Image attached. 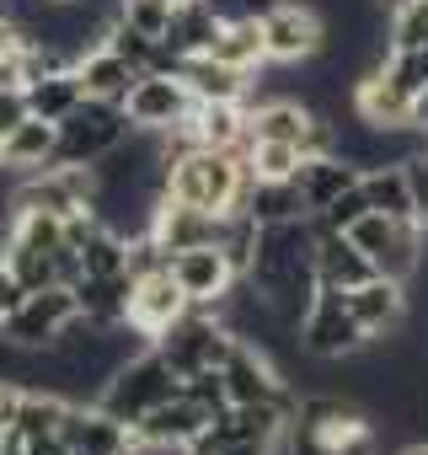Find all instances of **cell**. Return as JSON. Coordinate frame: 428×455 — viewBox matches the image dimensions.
Returning a JSON list of instances; mask_svg holds the SVG:
<instances>
[{
	"instance_id": "6da1fadb",
	"label": "cell",
	"mask_w": 428,
	"mask_h": 455,
	"mask_svg": "<svg viewBox=\"0 0 428 455\" xmlns=\"http://www.w3.org/2000/svg\"><path fill=\"white\" fill-rule=\"evenodd\" d=\"M247 284L268 300V311L300 332L311 300H316V220H284V225H258Z\"/></svg>"
},
{
	"instance_id": "7a4b0ae2",
	"label": "cell",
	"mask_w": 428,
	"mask_h": 455,
	"mask_svg": "<svg viewBox=\"0 0 428 455\" xmlns=\"http://www.w3.org/2000/svg\"><path fill=\"white\" fill-rule=\"evenodd\" d=\"M252 166L247 150H214V145H193L166 166V198L193 204L203 214H242L247 193H252Z\"/></svg>"
},
{
	"instance_id": "3957f363",
	"label": "cell",
	"mask_w": 428,
	"mask_h": 455,
	"mask_svg": "<svg viewBox=\"0 0 428 455\" xmlns=\"http://www.w3.org/2000/svg\"><path fill=\"white\" fill-rule=\"evenodd\" d=\"M284 455H375V423L353 396H300Z\"/></svg>"
},
{
	"instance_id": "277c9868",
	"label": "cell",
	"mask_w": 428,
	"mask_h": 455,
	"mask_svg": "<svg viewBox=\"0 0 428 455\" xmlns=\"http://www.w3.org/2000/svg\"><path fill=\"white\" fill-rule=\"evenodd\" d=\"M295 396L289 402H247V407H220L209 428L182 450V455H284V428H289Z\"/></svg>"
},
{
	"instance_id": "5b68a950",
	"label": "cell",
	"mask_w": 428,
	"mask_h": 455,
	"mask_svg": "<svg viewBox=\"0 0 428 455\" xmlns=\"http://www.w3.org/2000/svg\"><path fill=\"white\" fill-rule=\"evenodd\" d=\"M182 391V375L161 359V348L155 343H145L139 354H129L123 364H113V375L97 386V407H107L118 423H139L150 407H161V402H171Z\"/></svg>"
},
{
	"instance_id": "8992f818",
	"label": "cell",
	"mask_w": 428,
	"mask_h": 455,
	"mask_svg": "<svg viewBox=\"0 0 428 455\" xmlns=\"http://www.w3.org/2000/svg\"><path fill=\"white\" fill-rule=\"evenodd\" d=\"M231 343H236V332H231V322H226L220 306H187V311L155 338L161 359H166L182 380H193V375H203V370H220L226 354H231Z\"/></svg>"
},
{
	"instance_id": "52a82bcc",
	"label": "cell",
	"mask_w": 428,
	"mask_h": 455,
	"mask_svg": "<svg viewBox=\"0 0 428 455\" xmlns=\"http://www.w3.org/2000/svg\"><path fill=\"white\" fill-rule=\"evenodd\" d=\"M134 134L123 102H97V97H81L65 118H59V145H54V161L65 166H97L102 156H113L123 140Z\"/></svg>"
},
{
	"instance_id": "ba28073f",
	"label": "cell",
	"mask_w": 428,
	"mask_h": 455,
	"mask_svg": "<svg viewBox=\"0 0 428 455\" xmlns=\"http://www.w3.org/2000/svg\"><path fill=\"white\" fill-rule=\"evenodd\" d=\"M343 236L375 263V274L412 279V274L423 268V225H417V220H391V214L369 209V214H359V220L348 225Z\"/></svg>"
},
{
	"instance_id": "9c48e42d",
	"label": "cell",
	"mask_w": 428,
	"mask_h": 455,
	"mask_svg": "<svg viewBox=\"0 0 428 455\" xmlns=\"http://www.w3.org/2000/svg\"><path fill=\"white\" fill-rule=\"evenodd\" d=\"M75 316H81L75 290L70 284H44V290H28V300L0 322V338L17 343L22 354H49Z\"/></svg>"
},
{
	"instance_id": "30bf717a",
	"label": "cell",
	"mask_w": 428,
	"mask_h": 455,
	"mask_svg": "<svg viewBox=\"0 0 428 455\" xmlns=\"http://www.w3.org/2000/svg\"><path fill=\"white\" fill-rule=\"evenodd\" d=\"M300 348L311 359H332V364L359 359L369 348V338H364V327L348 306V290H316V300L300 322Z\"/></svg>"
},
{
	"instance_id": "8fae6325",
	"label": "cell",
	"mask_w": 428,
	"mask_h": 455,
	"mask_svg": "<svg viewBox=\"0 0 428 455\" xmlns=\"http://www.w3.org/2000/svg\"><path fill=\"white\" fill-rule=\"evenodd\" d=\"M193 108L198 102H193V92L177 70H139V81L123 97V113L139 134H171L193 118Z\"/></svg>"
},
{
	"instance_id": "7c38bea8",
	"label": "cell",
	"mask_w": 428,
	"mask_h": 455,
	"mask_svg": "<svg viewBox=\"0 0 428 455\" xmlns=\"http://www.w3.org/2000/svg\"><path fill=\"white\" fill-rule=\"evenodd\" d=\"M263 49L268 65H305L327 49V22L311 0H279L263 12Z\"/></svg>"
},
{
	"instance_id": "4fadbf2b",
	"label": "cell",
	"mask_w": 428,
	"mask_h": 455,
	"mask_svg": "<svg viewBox=\"0 0 428 455\" xmlns=\"http://www.w3.org/2000/svg\"><path fill=\"white\" fill-rule=\"evenodd\" d=\"M220 386H226V407H247V402H289V386L273 364V354L252 338H236L226 364H220Z\"/></svg>"
},
{
	"instance_id": "5bb4252c",
	"label": "cell",
	"mask_w": 428,
	"mask_h": 455,
	"mask_svg": "<svg viewBox=\"0 0 428 455\" xmlns=\"http://www.w3.org/2000/svg\"><path fill=\"white\" fill-rule=\"evenodd\" d=\"M177 290L193 300V306H226V295L242 284V268L231 263V252L220 242H203V247H187V252H171L166 258Z\"/></svg>"
},
{
	"instance_id": "9a60e30c",
	"label": "cell",
	"mask_w": 428,
	"mask_h": 455,
	"mask_svg": "<svg viewBox=\"0 0 428 455\" xmlns=\"http://www.w3.org/2000/svg\"><path fill=\"white\" fill-rule=\"evenodd\" d=\"M209 407L198 402V396H187V391H177L171 402H161V407H150L139 423H129V444L134 450H171V455H182L203 428H209Z\"/></svg>"
},
{
	"instance_id": "2e32d148",
	"label": "cell",
	"mask_w": 428,
	"mask_h": 455,
	"mask_svg": "<svg viewBox=\"0 0 428 455\" xmlns=\"http://www.w3.org/2000/svg\"><path fill=\"white\" fill-rule=\"evenodd\" d=\"M193 300L177 290V279H171V268H155V274H139L134 284H129V327L145 338V343H155L182 311H187Z\"/></svg>"
},
{
	"instance_id": "e0dca14e",
	"label": "cell",
	"mask_w": 428,
	"mask_h": 455,
	"mask_svg": "<svg viewBox=\"0 0 428 455\" xmlns=\"http://www.w3.org/2000/svg\"><path fill=\"white\" fill-rule=\"evenodd\" d=\"M65 455H129V423H118L97 402H70L59 418Z\"/></svg>"
},
{
	"instance_id": "ac0fdd59",
	"label": "cell",
	"mask_w": 428,
	"mask_h": 455,
	"mask_svg": "<svg viewBox=\"0 0 428 455\" xmlns=\"http://www.w3.org/2000/svg\"><path fill=\"white\" fill-rule=\"evenodd\" d=\"M226 220L231 214H203L193 204H177V198H155V214H150V236L161 242V252H187V247H203V242H220L226 236Z\"/></svg>"
},
{
	"instance_id": "d6986e66",
	"label": "cell",
	"mask_w": 428,
	"mask_h": 455,
	"mask_svg": "<svg viewBox=\"0 0 428 455\" xmlns=\"http://www.w3.org/2000/svg\"><path fill=\"white\" fill-rule=\"evenodd\" d=\"M348 306H353V316H359L364 338H369V343H380V338L401 332V322H407V279L375 274V279H364L359 290H348Z\"/></svg>"
},
{
	"instance_id": "ffe728a7",
	"label": "cell",
	"mask_w": 428,
	"mask_h": 455,
	"mask_svg": "<svg viewBox=\"0 0 428 455\" xmlns=\"http://www.w3.org/2000/svg\"><path fill=\"white\" fill-rule=\"evenodd\" d=\"M353 118L369 129H412V97H401L391 86V76L380 65H369L353 81Z\"/></svg>"
},
{
	"instance_id": "44dd1931",
	"label": "cell",
	"mask_w": 428,
	"mask_h": 455,
	"mask_svg": "<svg viewBox=\"0 0 428 455\" xmlns=\"http://www.w3.org/2000/svg\"><path fill=\"white\" fill-rule=\"evenodd\" d=\"M177 76L187 81L193 102H247V92H252V76H247V70L214 60V54H187V60H177Z\"/></svg>"
},
{
	"instance_id": "7402d4cb",
	"label": "cell",
	"mask_w": 428,
	"mask_h": 455,
	"mask_svg": "<svg viewBox=\"0 0 428 455\" xmlns=\"http://www.w3.org/2000/svg\"><path fill=\"white\" fill-rule=\"evenodd\" d=\"M364 279H375V263H369L343 231L316 225V284H321V290H359Z\"/></svg>"
},
{
	"instance_id": "603a6c76",
	"label": "cell",
	"mask_w": 428,
	"mask_h": 455,
	"mask_svg": "<svg viewBox=\"0 0 428 455\" xmlns=\"http://www.w3.org/2000/svg\"><path fill=\"white\" fill-rule=\"evenodd\" d=\"M54 145H59V124L28 113L6 140H0V172H12V177L44 172V166H54Z\"/></svg>"
},
{
	"instance_id": "cb8c5ba5",
	"label": "cell",
	"mask_w": 428,
	"mask_h": 455,
	"mask_svg": "<svg viewBox=\"0 0 428 455\" xmlns=\"http://www.w3.org/2000/svg\"><path fill=\"white\" fill-rule=\"evenodd\" d=\"M214 38H220V12H214L209 0H182V6H171V22L161 33V49L177 65L187 54H209Z\"/></svg>"
},
{
	"instance_id": "d4e9b609",
	"label": "cell",
	"mask_w": 428,
	"mask_h": 455,
	"mask_svg": "<svg viewBox=\"0 0 428 455\" xmlns=\"http://www.w3.org/2000/svg\"><path fill=\"white\" fill-rule=\"evenodd\" d=\"M295 188L305 198V214H321L327 204H337L348 188H359V166L348 156H305L295 172Z\"/></svg>"
},
{
	"instance_id": "484cf974",
	"label": "cell",
	"mask_w": 428,
	"mask_h": 455,
	"mask_svg": "<svg viewBox=\"0 0 428 455\" xmlns=\"http://www.w3.org/2000/svg\"><path fill=\"white\" fill-rule=\"evenodd\" d=\"M75 81H81V92H86V97H97V102H123V97H129V86L139 81V70H134L118 49L97 44V49H86V54H81Z\"/></svg>"
},
{
	"instance_id": "4316f807",
	"label": "cell",
	"mask_w": 428,
	"mask_h": 455,
	"mask_svg": "<svg viewBox=\"0 0 428 455\" xmlns=\"http://www.w3.org/2000/svg\"><path fill=\"white\" fill-rule=\"evenodd\" d=\"M129 274L118 279H97V274H81L70 290H75V306H81V322L91 327H123L129 322Z\"/></svg>"
},
{
	"instance_id": "83f0119b",
	"label": "cell",
	"mask_w": 428,
	"mask_h": 455,
	"mask_svg": "<svg viewBox=\"0 0 428 455\" xmlns=\"http://www.w3.org/2000/svg\"><path fill=\"white\" fill-rule=\"evenodd\" d=\"M311 102H300V97H268V102H247V134L252 140H289V145H300L305 140V129H311Z\"/></svg>"
},
{
	"instance_id": "f1b7e54d",
	"label": "cell",
	"mask_w": 428,
	"mask_h": 455,
	"mask_svg": "<svg viewBox=\"0 0 428 455\" xmlns=\"http://www.w3.org/2000/svg\"><path fill=\"white\" fill-rule=\"evenodd\" d=\"M209 54L214 60H226V65H236V70H263L268 65V49H263V17H231V22H220V38L209 44Z\"/></svg>"
},
{
	"instance_id": "f546056e",
	"label": "cell",
	"mask_w": 428,
	"mask_h": 455,
	"mask_svg": "<svg viewBox=\"0 0 428 455\" xmlns=\"http://www.w3.org/2000/svg\"><path fill=\"white\" fill-rule=\"evenodd\" d=\"M22 97H28V113L33 118H49V124H59L86 92H81V81H75V70H49V76H33L28 86H22Z\"/></svg>"
},
{
	"instance_id": "4dcf8cb0",
	"label": "cell",
	"mask_w": 428,
	"mask_h": 455,
	"mask_svg": "<svg viewBox=\"0 0 428 455\" xmlns=\"http://www.w3.org/2000/svg\"><path fill=\"white\" fill-rule=\"evenodd\" d=\"M242 214L252 225H284V220H305V198H300L295 177H284V182H252Z\"/></svg>"
},
{
	"instance_id": "1f68e13d",
	"label": "cell",
	"mask_w": 428,
	"mask_h": 455,
	"mask_svg": "<svg viewBox=\"0 0 428 455\" xmlns=\"http://www.w3.org/2000/svg\"><path fill=\"white\" fill-rule=\"evenodd\" d=\"M359 188H364L369 209H380V214H391V220H412V193H407L401 161H385V166L359 172Z\"/></svg>"
},
{
	"instance_id": "d6a6232c",
	"label": "cell",
	"mask_w": 428,
	"mask_h": 455,
	"mask_svg": "<svg viewBox=\"0 0 428 455\" xmlns=\"http://www.w3.org/2000/svg\"><path fill=\"white\" fill-rule=\"evenodd\" d=\"M300 145H289V140H252L247 145V166H252V177L258 182H284V177H295L300 172Z\"/></svg>"
},
{
	"instance_id": "836d02e7",
	"label": "cell",
	"mask_w": 428,
	"mask_h": 455,
	"mask_svg": "<svg viewBox=\"0 0 428 455\" xmlns=\"http://www.w3.org/2000/svg\"><path fill=\"white\" fill-rule=\"evenodd\" d=\"M385 38H391V49H423L428 44V0H401L385 17Z\"/></svg>"
},
{
	"instance_id": "e575fe53",
	"label": "cell",
	"mask_w": 428,
	"mask_h": 455,
	"mask_svg": "<svg viewBox=\"0 0 428 455\" xmlns=\"http://www.w3.org/2000/svg\"><path fill=\"white\" fill-rule=\"evenodd\" d=\"M380 70L391 76V86H396L401 97H417V92L428 86V49H391V54L380 60Z\"/></svg>"
},
{
	"instance_id": "d590c367",
	"label": "cell",
	"mask_w": 428,
	"mask_h": 455,
	"mask_svg": "<svg viewBox=\"0 0 428 455\" xmlns=\"http://www.w3.org/2000/svg\"><path fill=\"white\" fill-rule=\"evenodd\" d=\"M118 22H129L134 33H145V38L161 44V33H166V22H171V0H123Z\"/></svg>"
},
{
	"instance_id": "8d00e7d4",
	"label": "cell",
	"mask_w": 428,
	"mask_h": 455,
	"mask_svg": "<svg viewBox=\"0 0 428 455\" xmlns=\"http://www.w3.org/2000/svg\"><path fill=\"white\" fill-rule=\"evenodd\" d=\"M401 172H407V193H412V220L428 231V145L412 150V156L401 161Z\"/></svg>"
},
{
	"instance_id": "74e56055",
	"label": "cell",
	"mask_w": 428,
	"mask_h": 455,
	"mask_svg": "<svg viewBox=\"0 0 428 455\" xmlns=\"http://www.w3.org/2000/svg\"><path fill=\"white\" fill-rule=\"evenodd\" d=\"M359 214H369V198H364V188H348L337 204H327V209H321V214H311V220H316V225H327V231H348Z\"/></svg>"
},
{
	"instance_id": "f35d334b",
	"label": "cell",
	"mask_w": 428,
	"mask_h": 455,
	"mask_svg": "<svg viewBox=\"0 0 428 455\" xmlns=\"http://www.w3.org/2000/svg\"><path fill=\"white\" fill-rule=\"evenodd\" d=\"M22 300H28V284L17 279V268H12L6 258H0V322H6V316L22 306Z\"/></svg>"
},
{
	"instance_id": "ab89813d",
	"label": "cell",
	"mask_w": 428,
	"mask_h": 455,
	"mask_svg": "<svg viewBox=\"0 0 428 455\" xmlns=\"http://www.w3.org/2000/svg\"><path fill=\"white\" fill-rule=\"evenodd\" d=\"M22 396H28V386H22V380H12V375H0V434H6V428H17Z\"/></svg>"
},
{
	"instance_id": "60d3db41",
	"label": "cell",
	"mask_w": 428,
	"mask_h": 455,
	"mask_svg": "<svg viewBox=\"0 0 428 455\" xmlns=\"http://www.w3.org/2000/svg\"><path fill=\"white\" fill-rule=\"evenodd\" d=\"M412 134H428V86L412 97Z\"/></svg>"
},
{
	"instance_id": "b9f144b4",
	"label": "cell",
	"mask_w": 428,
	"mask_h": 455,
	"mask_svg": "<svg viewBox=\"0 0 428 455\" xmlns=\"http://www.w3.org/2000/svg\"><path fill=\"white\" fill-rule=\"evenodd\" d=\"M396 455H428V439H412V444H401Z\"/></svg>"
},
{
	"instance_id": "7bdbcfd3",
	"label": "cell",
	"mask_w": 428,
	"mask_h": 455,
	"mask_svg": "<svg viewBox=\"0 0 428 455\" xmlns=\"http://www.w3.org/2000/svg\"><path fill=\"white\" fill-rule=\"evenodd\" d=\"M375 6H385V12H396V6H401V0H375Z\"/></svg>"
},
{
	"instance_id": "ee69618b",
	"label": "cell",
	"mask_w": 428,
	"mask_h": 455,
	"mask_svg": "<svg viewBox=\"0 0 428 455\" xmlns=\"http://www.w3.org/2000/svg\"><path fill=\"white\" fill-rule=\"evenodd\" d=\"M423 49H428V44H423Z\"/></svg>"
}]
</instances>
